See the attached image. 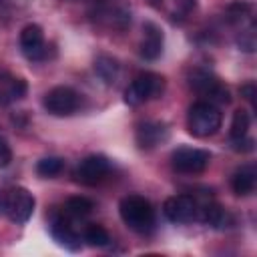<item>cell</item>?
<instances>
[{
  "label": "cell",
  "instance_id": "obj_19",
  "mask_svg": "<svg viewBox=\"0 0 257 257\" xmlns=\"http://www.w3.org/2000/svg\"><path fill=\"white\" fill-rule=\"evenodd\" d=\"M4 84H6V88H4V92H0V102H2V104L24 98V94H26V90H28V84H26L24 78L8 76V80H4Z\"/></svg>",
  "mask_w": 257,
  "mask_h": 257
},
{
  "label": "cell",
  "instance_id": "obj_22",
  "mask_svg": "<svg viewBox=\"0 0 257 257\" xmlns=\"http://www.w3.org/2000/svg\"><path fill=\"white\" fill-rule=\"evenodd\" d=\"M82 239H84L86 245H90V247H108V245H110V235H108V231H106L102 225H96V223L86 227Z\"/></svg>",
  "mask_w": 257,
  "mask_h": 257
},
{
  "label": "cell",
  "instance_id": "obj_11",
  "mask_svg": "<svg viewBox=\"0 0 257 257\" xmlns=\"http://www.w3.org/2000/svg\"><path fill=\"white\" fill-rule=\"evenodd\" d=\"M20 50L28 60H44L48 56V46L44 42L42 28L38 24H26L20 32Z\"/></svg>",
  "mask_w": 257,
  "mask_h": 257
},
{
  "label": "cell",
  "instance_id": "obj_26",
  "mask_svg": "<svg viewBox=\"0 0 257 257\" xmlns=\"http://www.w3.org/2000/svg\"><path fill=\"white\" fill-rule=\"evenodd\" d=\"M10 161H12V149H10V145L6 143V139L0 135V169H2V167H8Z\"/></svg>",
  "mask_w": 257,
  "mask_h": 257
},
{
  "label": "cell",
  "instance_id": "obj_20",
  "mask_svg": "<svg viewBox=\"0 0 257 257\" xmlns=\"http://www.w3.org/2000/svg\"><path fill=\"white\" fill-rule=\"evenodd\" d=\"M64 171V159L60 157H44L36 163V173L44 179H52Z\"/></svg>",
  "mask_w": 257,
  "mask_h": 257
},
{
  "label": "cell",
  "instance_id": "obj_24",
  "mask_svg": "<svg viewBox=\"0 0 257 257\" xmlns=\"http://www.w3.org/2000/svg\"><path fill=\"white\" fill-rule=\"evenodd\" d=\"M237 44H239V48L241 50H245V52H253L255 50V34H253V24L245 30V32H241V36L237 38Z\"/></svg>",
  "mask_w": 257,
  "mask_h": 257
},
{
  "label": "cell",
  "instance_id": "obj_10",
  "mask_svg": "<svg viewBox=\"0 0 257 257\" xmlns=\"http://www.w3.org/2000/svg\"><path fill=\"white\" fill-rule=\"evenodd\" d=\"M163 213L171 223H191L199 215V205L193 195H175L163 203Z\"/></svg>",
  "mask_w": 257,
  "mask_h": 257
},
{
  "label": "cell",
  "instance_id": "obj_2",
  "mask_svg": "<svg viewBox=\"0 0 257 257\" xmlns=\"http://www.w3.org/2000/svg\"><path fill=\"white\" fill-rule=\"evenodd\" d=\"M221 110L207 100L195 102L187 112V128L197 139H207L215 135L221 128Z\"/></svg>",
  "mask_w": 257,
  "mask_h": 257
},
{
  "label": "cell",
  "instance_id": "obj_23",
  "mask_svg": "<svg viewBox=\"0 0 257 257\" xmlns=\"http://www.w3.org/2000/svg\"><path fill=\"white\" fill-rule=\"evenodd\" d=\"M225 16L229 22L233 24H241L245 22L249 16H251V4L247 2H235V4H229L227 10H225Z\"/></svg>",
  "mask_w": 257,
  "mask_h": 257
},
{
  "label": "cell",
  "instance_id": "obj_1",
  "mask_svg": "<svg viewBox=\"0 0 257 257\" xmlns=\"http://www.w3.org/2000/svg\"><path fill=\"white\" fill-rule=\"evenodd\" d=\"M118 213L122 223L141 235H147L155 229V209L149 199L143 195H126L118 203Z\"/></svg>",
  "mask_w": 257,
  "mask_h": 257
},
{
  "label": "cell",
  "instance_id": "obj_18",
  "mask_svg": "<svg viewBox=\"0 0 257 257\" xmlns=\"http://www.w3.org/2000/svg\"><path fill=\"white\" fill-rule=\"evenodd\" d=\"M92 209H94V203L86 197H70L64 201V207H62V211L72 219H82L90 215Z\"/></svg>",
  "mask_w": 257,
  "mask_h": 257
},
{
  "label": "cell",
  "instance_id": "obj_7",
  "mask_svg": "<svg viewBox=\"0 0 257 257\" xmlns=\"http://www.w3.org/2000/svg\"><path fill=\"white\" fill-rule=\"evenodd\" d=\"M211 163V153L205 149H195V147H179L171 155V165L175 171L185 173V175H195L201 173L209 167Z\"/></svg>",
  "mask_w": 257,
  "mask_h": 257
},
{
  "label": "cell",
  "instance_id": "obj_25",
  "mask_svg": "<svg viewBox=\"0 0 257 257\" xmlns=\"http://www.w3.org/2000/svg\"><path fill=\"white\" fill-rule=\"evenodd\" d=\"M253 139L251 137H241V139H235V141H231V149L233 151H237V153H249V151H253Z\"/></svg>",
  "mask_w": 257,
  "mask_h": 257
},
{
  "label": "cell",
  "instance_id": "obj_3",
  "mask_svg": "<svg viewBox=\"0 0 257 257\" xmlns=\"http://www.w3.org/2000/svg\"><path fill=\"white\" fill-rule=\"evenodd\" d=\"M0 211L16 225L26 223L34 211V197L24 187H12L0 193Z\"/></svg>",
  "mask_w": 257,
  "mask_h": 257
},
{
  "label": "cell",
  "instance_id": "obj_5",
  "mask_svg": "<svg viewBox=\"0 0 257 257\" xmlns=\"http://www.w3.org/2000/svg\"><path fill=\"white\" fill-rule=\"evenodd\" d=\"M165 90V78L157 72H141L126 88H124V102L128 106H139L147 100L159 98Z\"/></svg>",
  "mask_w": 257,
  "mask_h": 257
},
{
  "label": "cell",
  "instance_id": "obj_15",
  "mask_svg": "<svg viewBox=\"0 0 257 257\" xmlns=\"http://www.w3.org/2000/svg\"><path fill=\"white\" fill-rule=\"evenodd\" d=\"M255 183H257V171L253 165H241L231 177V189L239 197L251 195L255 191Z\"/></svg>",
  "mask_w": 257,
  "mask_h": 257
},
{
  "label": "cell",
  "instance_id": "obj_13",
  "mask_svg": "<svg viewBox=\"0 0 257 257\" xmlns=\"http://www.w3.org/2000/svg\"><path fill=\"white\" fill-rule=\"evenodd\" d=\"M163 52V30L155 22L143 24V40H141V56L145 60H157Z\"/></svg>",
  "mask_w": 257,
  "mask_h": 257
},
{
  "label": "cell",
  "instance_id": "obj_14",
  "mask_svg": "<svg viewBox=\"0 0 257 257\" xmlns=\"http://www.w3.org/2000/svg\"><path fill=\"white\" fill-rule=\"evenodd\" d=\"M157 10L165 12L173 22L185 20L197 6V0H149Z\"/></svg>",
  "mask_w": 257,
  "mask_h": 257
},
{
  "label": "cell",
  "instance_id": "obj_8",
  "mask_svg": "<svg viewBox=\"0 0 257 257\" xmlns=\"http://www.w3.org/2000/svg\"><path fill=\"white\" fill-rule=\"evenodd\" d=\"M108 173H110V161L106 157H102V155H88V157H84L76 165L72 177L80 185L94 187V185L102 183L108 177Z\"/></svg>",
  "mask_w": 257,
  "mask_h": 257
},
{
  "label": "cell",
  "instance_id": "obj_9",
  "mask_svg": "<svg viewBox=\"0 0 257 257\" xmlns=\"http://www.w3.org/2000/svg\"><path fill=\"white\" fill-rule=\"evenodd\" d=\"M48 227H50V235L52 239L68 249V251H78L80 249V235L74 231V227L70 225L68 221V215L62 211V209H54L50 213V219H48Z\"/></svg>",
  "mask_w": 257,
  "mask_h": 257
},
{
  "label": "cell",
  "instance_id": "obj_4",
  "mask_svg": "<svg viewBox=\"0 0 257 257\" xmlns=\"http://www.w3.org/2000/svg\"><path fill=\"white\" fill-rule=\"evenodd\" d=\"M189 86L203 98H207V102L211 104H227L231 100L229 88L209 70L205 68H195L189 74Z\"/></svg>",
  "mask_w": 257,
  "mask_h": 257
},
{
  "label": "cell",
  "instance_id": "obj_17",
  "mask_svg": "<svg viewBox=\"0 0 257 257\" xmlns=\"http://www.w3.org/2000/svg\"><path fill=\"white\" fill-rule=\"evenodd\" d=\"M94 72L104 84H114L116 78H118L120 66H118L116 58H112L108 54H98L96 60H94Z\"/></svg>",
  "mask_w": 257,
  "mask_h": 257
},
{
  "label": "cell",
  "instance_id": "obj_27",
  "mask_svg": "<svg viewBox=\"0 0 257 257\" xmlns=\"http://www.w3.org/2000/svg\"><path fill=\"white\" fill-rule=\"evenodd\" d=\"M241 96L245 98V100H249V102H253L255 100V94H257V88H255V82H245V84H241Z\"/></svg>",
  "mask_w": 257,
  "mask_h": 257
},
{
  "label": "cell",
  "instance_id": "obj_16",
  "mask_svg": "<svg viewBox=\"0 0 257 257\" xmlns=\"http://www.w3.org/2000/svg\"><path fill=\"white\" fill-rule=\"evenodd\" d=\"M207 227L211 229H227L231 225V215L217 203H205L203 207H199V215H197Z\"/></svg>",
  "mask_w": 257,
  "mask_h": 257
},
{
  "label": "cell",
  "instance_id": "obj_6",
  "mask_svg": "<svg viewBox=\"0 0 257 257\" xmlns=\"http://www.w3.org/2000/svg\"><path fill=\"white\" fill-rule=\"evenodd\" d=\"M42 106L52 116H70L80 106V94L70 86H54L44 94Z\"/></svg>",
  "mask_w": 257,
  "mask_h": 257
},
{
  "label": "cell",
  "instance_id": "obj_21",
  "mask_svg": "<svg viewBox=\"0 0 257 257\" xmlns=\"http://www.w3.org/2000/svg\"><path fill=\"white\" fill-rule=\"evenodd\" d=\"M249 124H251V118H249V112L239 108L233 112V118H231V128H229V139L235 141V139H241L247 135L249 131Z\"/></svg>",
  "mask_w": 257,
  "mask_h": 257
},
{
  "label": "cell",
  "instance_id": "obj_12",
  "mask_svg": "<svg viewBox=\"0 0 257 257\" xmlns=\"http://www.w3.org/2000/svg\"><path fill=\"white\" fill-rule=\"evenodd\" d=\"M169 139V128L161 120H145L135 128V143L143 151H151Z\"/></svg>",
  "mask_w": 257,
  "mask_h": 257
}]
</instances>
